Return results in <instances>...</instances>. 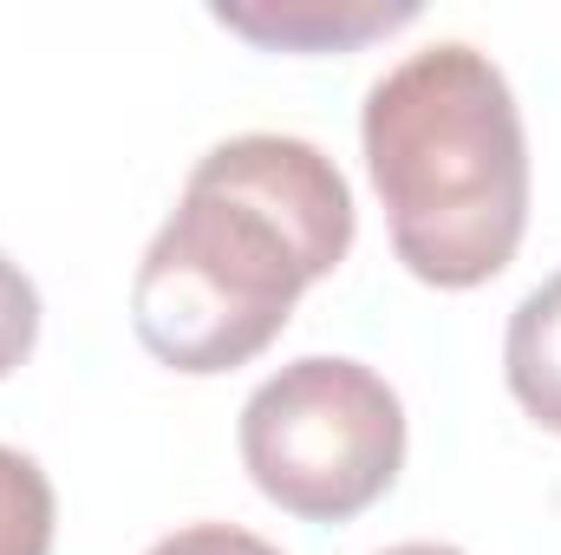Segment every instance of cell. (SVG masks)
Here are the masks:
<instances>
[{
    "label": "cell",
    "mask_w": 561,
    "mask_h": 555,
    "mask_svg": "<svg viewBox=\"0 0 561 555\" xmlns=\"http://www.w3.org/2000/svg\"><path fill=\"white\" fill-rule=\"evenodd\" d=\"M386 555H463V550H444V543H405V550H386Z\"/></svg>",
    "instance_id": "9"
},
{
    "label": "cell",
    "mask_w": 561,
    "mask_h": 555,
    "mask_svg": "<svg viewBox=\"0 0 561 555\" xmlns=\"http://www.w3.org/2000/svg\"><path fill=\"white\" fill-rule=\"evenodd\" d=\"M33 333H39V294H33V281L0 256V380L33 353Z\"/></svg>",
    "instance_id": "7"
},
{
    "label": "cell",
    "mask_w": 561,
    "mask_h": 555,
    "mask_svg": "<svg viewBox=\"0 0 561 555\" xmlns=\"http://www.w3.org/2000/svg\"><path fill=\"white\" fill-rule=\"evenodd\" d=\"M503 366H510V393L516 406L561 431V275H549L510 320V347H503Z\"/></svg>",
    "instance_id": "5"
},
{
    "label": "cell",
    "mask_w": 561,
    "mask_h": 555,
    "mask_svg": "<svg viewBox=\"0 0 561 555\" xmlns=\"http://www.w3.org/2000/svg\"><path fill=\"white\" fill-rule=\"evenodd\" d=\"M419 7H379V0H268V7H216L229 33H249L287 53H346L392 26H405Z\"/></svg>",
    "instance_id": "4"
},
{
    "label": "cell",
    "mask_w": 561,
    "mask_h": 555,
    "mask_svg": "<svg viewBox=\"0 0 561 555\" xmlns=\"http://www.w3.org/2000/svg\"><path fill=\"white\" fill-rule=\"evenodd\" d=\"M46 550H53V484L26 451L0 444V555Z\"/></svg>",
    "instance_id": "6"
},
{
    "label": "cell",
    "mask_w": 561,
    "mask_h": 555,
    "mask_svg": "<svg viewBox=\"0 0 561 555\" xmlns=\"http://www.w3.org/2000/svg\"><path fill=\"white\" fill-rule=\"evenodd\" d=\"M150 555H280V550L249 536V530H229V523H190V530L163 536Z\"/></svg>",
    "instance_id": "8"
},
{
    "label": "cell",
    "mask_w": 561,
    "mask_h": 555,
    "mask_svg": "<svg viewBox=\"0 0 561 555\" xmlns=\"http://www.w3.org/2000/svg\"><path fill=\"white\" fill-rule=\"evenodd\" d=\"M366 170L399 262L431 287L503 275L529 223V144L490 53L444 39L399 59L366 99Z\"/></svg>",
    "instance_id": "2"
},
{
    "label": "cell",
    "mask_w": 561,
    "mask_h": 555,
    "mask_svg": "<svg viewBox=\"0 0 561 555\" xmlns=\"http://www.w3.org/2000/svg\"><path fill=\"white\" fill-rule=\"evenodd\" d=\"M242 464L287 517L346 523L405 464L399 393L359 360H294L242 406Z\"/></svg>",
    "instance_id": "3"
},
{
    "label": "cell",
    "mask_w": 561,
    "mask_h": 555,
    "mask_svg": "<svg viewBox=\"0 0 561 555\" xmlns=\"http://www.w3.org/2000/svg\"><path fill=\"white\" fill-rule=\"evenodd\" d=\"M353 249V196L307 138L216 144L131 281V327L176 373L249 366L300 301Z\"/></svg>",
    "instance_id": "1"
}]
</instances>
